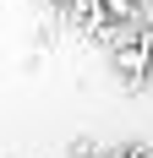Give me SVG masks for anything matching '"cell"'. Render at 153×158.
Wrapping results in <instances>:
<instances>
[{
  "instance_id": "obj_1",
  "label": "cell",
  "mask_w": 153,
  "mask_h": 158,
  "mask_svg": "<svg viewBox=\"0 0 153 158\" xmlns=\"http://www.w3.org/2000/svg\"><path fill=\"white\" fill-rule=\"evenodd\" d=\"M109 60H115V71H120L126 82H142L153 71V33H137V38H126L120 49H109Z\"/></svg>"
},
{
  "instance_id": "obj_2",
  "label": "cell",
  "mask_w": 153,
  "mask_h": 158,
  "mask_svg": "<svg viewBox=\"0 0 153 158\" xmlns=\"http://www.w3.org/2000/svg\"><path fill=\"white\" fill-rule=\"evenodd\" d=\"M137 11H142V0H104L109 22H137Z\"/></svg>"
},
{
  "instance_id": "obj_3",
  "label": "cell",
  "mask_w": 153,
  "mask_h": 158,
  "mask_svg": "<svg viewBox=\"0 0 153 158\" xmlns=\"http://www.w3.org/2000/svg\"><path fill=\"white\" fill-rule=\"evenodd\" d=\"M49 6H60V11H66V16H71V6H76V0H49Z\"/></svg>"
}]
</instances>
